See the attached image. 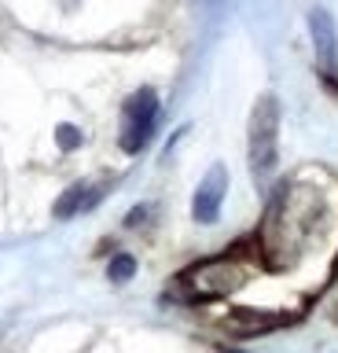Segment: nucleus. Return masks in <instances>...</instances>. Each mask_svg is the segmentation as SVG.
<instances>
[{"mask_svg":"<svg viewBox=\"0 0 338 353\" xmlns=\"http://www.w3.org/2000/svg\"><path fill=\"white\" fill-rule=\"evenodd\" d=\"M279 154V103L276 96H261L250 114V170L257 181H268Z\"/></svg>","mask_w":338,"mask_h":353,"instance_id":"obj_1","label":"nucleus"},{"mask_svg":"<svg viewBox=\"0 0 338 353\" xmlns=\"http://www.w3.org/2000/svg\"><path fill=\"white\" fill-rule=\"evenodd\" d=\"M158 110H162V103H158L155 88H136V92L125 99L122 137H118L125 154H140L151 143V137H155V129H158Z\"/></svg>","mask_w":338,"mask_h":353,"instance_id":"obj_2","label":"nucleus"},{"mask_svg":"<svg viewBox=\"0 0 338 353\" xmlns=\"http://www.w3.org/2000/svg\"><path fill=\"white\" fill-rule=\"evenodd\" d=\"M309 33H313L320 77L338 92V26H335L331 11H327V8H313L309 11Z\"/></svg>","mask_w":338,"mask_h":353,"instance_id":"obj_3","label":"nucleus"},{"mask_svg":"<svg viewBox=\"0 0 338 353\" xmlns=\"http://www.w3.org/2000/svg\"><path fill=\"white\" fill-rule=\"evenodd\" d=\"M224 192H228V170L221 162L210 165V173L202 176V184L195 188V199H191V217L199 225H213L221 217V203H224Z\"/></svg>","mask_w":338,"mask_h":353,"instance_id":"obj_4","label":"nucleus"},{"mask_svg":"<svg viewBox=\"0 0 338 353\" xmlns=\"http://www.w3.org/2000/svg\"><path fill=\"white\" fill-rule=\"evenodd\" d=\"M103 195H107V188H100V184H85V181L81 184H70L67 192L56 199V217L59 221L78 217V214H85V210H92Z\"/></svg>","mask_w":338,"mask_h":353,"instance_id":"obj_5","label":"nucleus"},{"mask_svg":"<svg viewBox=\"0 0 338 353\" xmlns=\"http://www.w3.org/2000/svg\"><path fill=\"white\" fill-rule=\"evenodd\" d=\"M107 276H111L114 283L133 280V276H136V258H133V254H118V258L111 261V269H107Z\"/></svg>","mask_w":338,"mask_h":353,"instance_id":"obj_6","label":"nucleus"},{"mask_svg":"<svg viewBox=\"0 0 338 353\" xmlns=\"http://www.w3.org/2000/svg\"><path fill=\"white\" fill-rule=\"evenodd\" d=\"M81 140H85V137H81V129H78V125H67V121H63V125L56 129V143H59L63 151H78V148H81Z\"/></svg>","mask_w":338,"mask_h":353,"instance_id":"obj_7","label":"nucleus"},{"mask_svg":"<svg viewBox=\"0 0 338 353\" xmlns=\"http://www.w3.org/2000/svg\"><path fill=\"white\" fill-rule=\"evenodd\" d=\"M224 353H239V350H224Z\"/></svg>","mask_w":338,"mask_h":353,"instance_id":"obj_8","label":"nucleus"}]
</instances>
